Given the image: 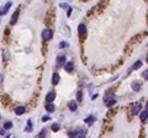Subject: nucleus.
I'll list each match as a JSON object with an SVG mask.
<instances>
[{
	"instance_id": "obj_1",
	"label": "nucleus",
	"mask_w": 148,
	"mask_h": 138,
	"mask_svg": "<svg viewBox=\"0 0 148 138\" xmlns=\"http://www.w3.org/2000/svg\"><path fill=\"white\" fill-rule=\"evenodd\" d=\"M104 100H105V104H106L108 107H111V106H114L116 104V100L114 98V95H111V94H106V96H105Z\"/></svg>"
},
{
	"instance_id": "obj_2",
	"label": "nucleus",
	"mask_w": 148,
	"mask_h": 138,
	"mask_svg": "<svg viewBox=\"0 0 148 138\" xmlns=\"http://www.w3.org/2000/svg\"><path fill=\"white\" fill-rule=\"evenodd\" d=\"M68 137H84L85 136V130H78V131H69L68 133Z\"/></svg>"
},
{
	"instance_id": "obj_3",
	"label": "nucleus",
	"mask_w": 148,
	"mask_h": 138,
	"mask_svg": "<svg viewBox=\"0 0 148 138\" xmlns=\"http://www.w3.org/2000/svg\"><path fill=\"white\" fill-rule=\"evenodd\" d=\"M52 35H53V32H52L51 28H45L43 31H42V38H43L45 41H49L52 38Z\"/></svg>"
},
{
	"instance_id": "obj_4",
	"label": "nucleus",
	"mask_w": 148,
	"mask_h": 138,
	"mask_svg": "<svg viewBox=\"0 0 148 138\" xmlns=\"http://www.w3.org/2000/svg\"><path fill=\"white\" fill-rule=\"evenodd\" d=\"M66 63H67L66 56H58L57 57V60H56V66L57 67H64Z\"/></svg>"
},
{
	"instance_id": "obj_5",
	"label": "nucleus",
	"mask_w": 148,
	"mask_h": 138,
	"mask_svg": "<svg viewBox=\"0 0 148 138\" xmlns=\"http://www.w3.org/2000/svg\"><path fill=\"white\" fill-rule=\"evenodd\" d=\"M141 111V104H135V105H132V107H131V115L132 116H135V115H137Z\"/></svg>"
},
{
	"instance_id": "obj_6",
	"label": "nucleus",
	"mask_w": 148,
	"mask_h": 138,
	"mask_svg": "<svg viewBox=\"0 0 148 138\" xmlns=\"http://www.w3.org/2000/svg\"><path fill=\"white\" fill-rule=\"evenodd\" d=\"M11 5H13L11 3H10V1H7L5 6H3L1 9H0V15H4V14H6V13L9 11V9L11 7Z\"/></svg>"
},
{
	"instance_id": "obj_7",
	"label": "nucleus",
	"mask_w": 148,
	"mask_h": 138,
	"mask_svg": "<svg viewBox=\"0 0 148 138\" xmlns=\"http://www.w3.org/2000/svg\"><path fill=\"white\" fill-rule=\"evenodd\" d=\"M25 111H26L25 106H17V107H15V115H17V116L24 115V113H25Z\"/></svg>"
},
{
	"instance_id": "obj_8",
	"label": "nucleus",
	"mask_w": 148,
	"mask_h": 138,
	"mask_svg": "<svg viewBox=\"0 0 148 138\" xmlns=\"http://www.w3.org/2000/svg\"><path fill=\"white\" fill-rule=\"evenodd\" d=\"M19 15H20V11H19V10H16V11L13 14V16H11V21H10V24H11V25H15V24L17 22Z\"/></svg>"
},
{
	"instance_id": "obj_9",
	"label": "nucleus",
	"mask_w": 148,
	"mask_h": 138,
	"mask_svg": "<svg viewBox=\"0 0 148 138\" xmlns=\"http://www.w3.org/2000/svg\"><path fill=\"white\" fill-rule=\"evenodd\" d=\"M54 98H56V94L54 92H47V95H46V101L47 102H53L54 101Z\"/></svg>"
},
{
	"instance_id": "obj_10",
	"label": "nucleus",
	"mask_w": 148,
	"mask_h": 138,
	"mask_svg": "<svg viewBox=\"0 0 148 138\" xmlns=\"http://www.w3.org/2000/svg\"><path fill=\"white\" fill-rule=\"evenodd\" d=\"M85 32H87L85 25H84V24H80V25L78 26V33H79L80 36H83V35H85Z\"/></svg>"
},
{
	"instance_id": "obj_11",
	"label": "nucleus",
	"mask_w": 148,
	"mask_h": 138,
	"mask_svg": "<svg viewBox=\"0 0 148 138\" xmlns=\"http://www.w3.org/2000/svg\"><path fill=\"white\" fill-rule=\"evenodd\" d=\"M68 107H69V110H70V111H77L78 105H77V102H75V101H69V102H68Z\"/></svg>"
},
{
	"instance_id": "obj_12",
	"label": "nucleus",
	"mask_w": 148,
	"mask_h": 138,
	"mask_svg": "<svg viewBox=\"0 0 148 138\" xmlns=\"http://www.w3.org/2000/svg\"><path fill=\"white\" fill-rule=\"evenodd\" d=\"M58 83H59V74L53 73V75H52V84H53V85H57Z\"/></svg>"
},
{
	"instance_id": "obj_13",
	"label": "nucleus",
	"mask_w": 148,
	"mask_h": 138,
	"mask_svg": "<svg viewBox=\"0 0 148 138\" xmlns=\"http://www.w3.org/2000/svg\"><path fill=\"white\" fill-rule=\"evenodd\" d=\"M64 69L67 70V72H72L73 69H74V63L73 62H68V63H66V64H64Z\"/></svg>"
},
{
	"instance_id": "obj_14",
	"label": "nucleus",
	"mask_w": 148,
	"mask_h": 138,
	"mask_svg": "<svg viewBox=\"0 0 148 138\" xmlns=\"http://www.w3.org/2000/svg\"><path fill=\"white\" fill-rule=\"evenodd\" d=\"M46 110H47V112H54V110H56V106L52 104V102H48L47 104V106H46Z\"/></svg>"
},
{
	"instance_id": "obj_15",
	"label": "nucleus",
	"mask_w": 148,
	"mask_h": 138,
	"mask_svg": "<svg viewBox=\"0 0 148 138\" xmlns=\"http://www.w3.org/2000/svg\"><path fill=\"white\" fill-rule=\"evenodd\" d=\"M141 67H142V62H141V60H137V62L135 63V64H133V66H132V67L128 69V73H130L132 69H138V68H141Z\"/></svg>"
},
{
	"instance_id": "obj_16",
	"label": "nucleus",
	"mask_w": 148,
	"mask_h": 138,
	"mask_svg": "<svg viewBox=\"0 0 148 138\" xmlns=\"http://www.w3.org/2000/svg\"><path fill=\"white\" fill-rule=\"evenodd\" d=\"M95 120H96V118H95L94 116H89L88 118L84 120V122H85L87 125H91V123H94V122H95Z\"/></svg>"
},
{
	"instance_id": "obj_17",
	"label": "nucleus",
	"mask_w": 148,
	"mask_h": 138,
	"mask_svg": "<svg viewBox=\"0 0 148 138\" xmlns=\"http://www.w3.org/2000/svg\"><path fill=\"white\" fill-rule=\"evenodd\" d=\"M147 117H148V111H147V110H146V111H143V112H141V115H140L141 121H146V120H147Z\"/></svg>"
},
{
	"instance_id": "obj_18",
	"label": "nucleus",
	"mask_w": 148,
	"mask_h": 138,
	"mask_svg": "<svg viewBox=\"0 0 148 138\" xmlns=\"http://www.w3.org/2000/svg\"><path fill=\"white\" fill-rule=\"evenodd\" d=\"M140 86H141V84H140L138 81H135V83L132 84V89H133L135 91H140Z\"/></svg>"
},
{
	"instance_id": "obj_19",
	"label": "nucleus",
	"mask_w": 148,
	"mask_h": 138,
	"mask_svg": "<svg viewBox=\"0 0 148 138\" xmlns=\"http://www.w3.org/2000/svg\"><path fill=\"white\" fill-rule=\"evenodd\" d=\"M25 131H26V132H31V131H32V122H31V120L27 121V126H26Z\"/></svg>"
},
{
	"instance_id": "obj_20",
	"label": "nucleus",
	"mask_w": 148,
	"mask_h": 138,
	"mask_svg": "<svg viewBox=\"0 0 148 138\" xmlns=\"http://www.w3.org/2000/svg\"><path fill=\"white\" fill-rule=\"evenodd\" d=\"M3 127H4L5 130H10V128L13 127V122H11V121H6V122L4 123V126H3Z\"/></svg>"
},
{
	"instance_id": "obj_21",
	"label": "nucleus",
	"mask_w": 148,
	"mask_h": 138,
	"mask_svg": "<svg viewBox=\"0 0 148 138\" xmlns=\"http://www.w3.org/2000/svg\"><path fill=\"white\" fill-rule=\"evenodd\" d=\"M51 130L53 131V132H58L59 131V125L58 123H53V125L51 126Z\"/></svg>"
},
{
	"instance_id": "obj_22",
	"label": "nucleus",
	"mask_w": 148,
	"mask_h": 138,
	"mask_svg": "<svg viewBox=\"0 0 148 138\" xmlns=\"http://www.w3.org/2000/svg\"><path fill=\"white\" fill-rule=\"evenodd\" d=\"M64 47H68V43H67V42H64V41H62L61 43H59V48L61 49H64Z\"/></svg>"
},
{
	"instance_id": "obj_23",
	"label": "nucleus",
	"mask_w": 148,
	"mask_h": 138,
	"mask_svg": "<svg viewBox=\"0 0 148 138\" xmlns=\"http://www.w3.org/2000/svg\"><path fill=\"white\" fill-rule=\"evenodd\" d=\"M77 100H78V101H81V100H83V94H81V91H77Z\"/></svg>"
},
{
	"instance_id": "obj_24",
	"label": "nucleus",
	"mask_w": 148,
	"mask_h": 138,
	"mask_svg": "<svg viewBox=\"0 0 148 138\" xmlns=\"http://www.w3.org/2000/svg\"><path fill=\"white\" fill-rule=\"evenodd\" d=\"M47 134V131L46 130H42L40 133H38V137H43V136H46Z\"/></svg>"
},
{
	"instance_id": "obj_25",
	"label": "nucleus",
	"mask_w": 148,
	"mask_h": 138,
	"mask_svg": "<svg viewBox=\"0 0 148 138\" xmlns=\"http://www.w3.org/2000/svg\"><path fill=\"white\" fill-rule=\"evenodd\" d=\"M49 116L48 115H46V116H43V117H42V122H47V121H49Z\"/></svg>"
},
{
	"instance_id": "obj_26",
	"label": "nucleus",
	"mask_w": 148,
	"mask_h": 138,
	"mask_svg": "<svg viewBox=\"0 0 148 138\" xmlns=\"http://www.w3.org/2000/svg\"><path fill=\"white\" fill-rule=\"evenodd\" d=\"M142 75H143V78H144L146 80H148V69L143 72V74H142Z\"/></svg>"
},
{
	"instance_id": "obj_27",
	"label": "nucleus",
	"mask_w": 148,
	"mask_h": 138,
	"mask_svg": "<svg viewBox=\"0 0 148 138\" xmlns=\"http://www.w3.org/2000/svg\"><path fill=\"white\" fill-rule=\"evenodd\" d=\"M0 134L5 136V128H4V127H0Z\"/></svg>"
},
{
	"instance_id": "obj_28",
	"label": "nucleus",
	"mask_w": 148,
	"mask_h": 138,
	"mask_svg": "<svg viewBox=\"0 0 148 138\" xmlns=\"http://www.w3.org/2000/svg\"><path fill=\"white\" fill-rule=\"evenodd\" d=\"M70 14H72V7H69L68 11H67V15H68V16H70Z\"/></svg>"
},
{
	"instance_id": "obj_29",
	"label": "nucleus",
	"mask_w": 148,
	"mask_h": 138,
	"mask_svg": "<svg viewBox=\"0 0 148 138\" xmlns=\"http://www.w3.org/2000/svg\"><path fill=\"white\" fill-rule=\"evenodd\" d=\"M146 109H147V111H148V101H147V105H146Z\"/></svg>"
},
{
	"instance_id": "obj_30",
	"label": "nucleus",
	"mask_w": 148,
	"mask_h": 138,
	"mask_svg": "<svg viewBox=\"0 0 148 138\" xmlns=\"http://www.w3.org/2000/svg\"><path fill=\"white\" fill-rule=\"evenodd\" d=\"M147 63H148V56H147Z\"/></svg>"
},
{
	"instance_id": "obj_31",
	"label": "nucleus",
	"mask_w": 148,
	"mask_h": 138,
	"mask_svg": "<svg viewBox=\"0 0 148 138\" xmlns=\"http://www.w3.org/2000/svg\"><path fill=\"white\" fill-rule=\"evenodd\" d=\"M0 118H1V117H0Z\"/></svg>"
}]
</instances>
